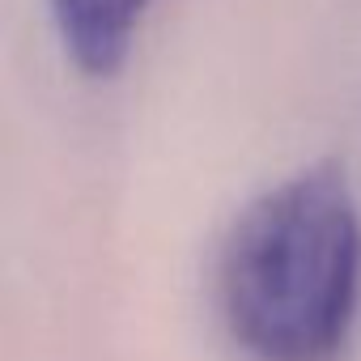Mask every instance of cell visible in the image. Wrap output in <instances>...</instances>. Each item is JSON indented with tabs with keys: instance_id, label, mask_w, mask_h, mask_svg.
Here are the masks:
<instances>
[{
	"instance_id": "1",
	"label": "cell",
	"mask_w": 361,
	"mask_h": 361,
	"mask_svg": "<svg viewBox=\"0 0 361 361\" xmlns=\"http://www.w3.org/2000/svg\"><path fill=\"white\" fill-rule=\"evenodd\" d=\"M221 314L255 361H340L361 306V217L323 161L276 183L221 251Z\"/></svg>"
},
{
	"instance_id": "2",
	"label": "cell",
	"mask_w": 361,
	"mask_h": 361,
	"mask_svg": "<svg viewBox=\"0 0 361 361\" xmlns=\"http://www.w3.org/2000/svg\"><path fill=\"white\" fill-rule=\"evenodd\" d=\"M145 5L149 0H51V18L73 64L106 77L123 64Z\"/></svg>"
}]
</instances>
